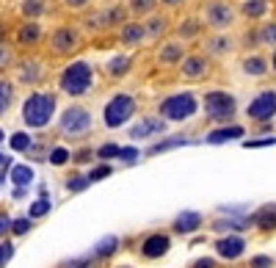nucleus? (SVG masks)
Wrapping results in <instances>:
<instances>
[{
	"label": "nucleus",
	"mask_w": 276,
	"mask_h": 268,
	"mask_svg": "<svg viewBox=\"0 0 276 268\" xmlns=\"http://www.w3.org/2000/svg\"><path fill=\"white\" fill-rule=\"evenodd\" d=\"M149 36H157V34H163V19H152L149 22V28H144Z\"/></svg>",
	"instance_id": "obj_43"
},
{
	"label": "nucleus",
	"mask_w": 276,
	"mask_h": 268,
	"mask_svg": "<svg viewBox=\"0 0 276 268\" xmlns=\"http://www.w3.org/2000/svg\"><path fill=\"white\" fill-rule=\"evenodd\" d=\"M39 78H42V75H39V67H36L34 61H28V64L19 67V80H25V83H36Z\"/></svg>",
	"instance_id": "obj_23"
},
{
	"label": "nucleus",
	"mask_w": 276,
	"mask_h": 268,
	"mask_svg": "<svg viewBox=\"0 0 276 268\" xmlns=\"http://www.w3.org/2000/svg\"><path fill=\"white\" fill-rule=\"evenodd\" d=\"M207 50L216 53V55H221V53L232 50V42H229L226 36H216V39H210V42H207Z\"/></svg>",
	"instance_id": "obj_27"
},
{
	"label": "nucleus",
	"mask_w": 276,
	"mask_h": 268,
	"mask_svg": "<svg viewBox=\"0 0 276 268\" xmlns=\"http://www.w3.org/2000/svg\"><path fill=\"white\" fill-rule=\"evenodd\" d=\"M113 169L108 163H103V166H97V169H91V174H88V180L94 182V180H103V177H108V174H111Z\"/></svg>",
	"instance_id": "obj_40"
},
{
	"label": "nucleus",
	"mask_w": 276,
	"mask_h": 268,
	"mask_svg": "<svg viewBox=\"0 0 276 268\" xmlns=\"http://www.w3.org/2000/svg\"><path fill=\"white\" fill-rule=\"evenodd\" d=\"M31 144H34V141H31L28 133H14V136H11V149H17V152H28Z\"/></svg>",
	"instance_id": "obj_28"
},
{
	"label": "nucleus",
	"mask_w": 276,
	"mask_h": 268,
	"mask_svg": "<svg viewBox=\"0 0 276 268\" xmlns=\"http://www.w3.org/2000/svg\"><path fill=\"white\" fill-rule=\"evenodd\" d=\"M160 61H163V64L182 61V44H166L163 50H160Z\"/></svg>",
	"instance_id": "obj_21"
},
{
	"label": "nucleus",
	"mask_w": 276,
	"mask_h": 268,
	"mask_svg": "<svg viewBox=\"0 0 276 268\" xmlns=\"http://www.w3.org/2000/svg\"><path fill=\"white\" fill-rule=\"evenodd\" d=\"M152 6H155V0H133V11L136 14H147Z\"/></svg>",
	"instance_id": "obj_41"
},
{
	"label": "nucleus",
	"mask_w": 276,
	"mask_h": 268,
	"mask_svg": "<svg viewBox=\"0 0 276 268\" xmlns=\"http://www.w3.org/2000/svg\"><path fill=\"white\" fill-rule=\"evenodd\" d=\"M243 136V127H238V125H232V127H221V130H213L210 136H207V141L210 144H221V141H229V139H241Z\"/></svg>",
	"instance_id": "obj_16"
},
{
	"label": "nucleus",
	"mask_w": 276,
	"mask_h": 268,
	"mask_svg": "<svg viewBox=\"0 0 276 268\" xmlns=\"http://www.w3.org/2000/svg\"><path fill=\"white\" fill-rule=\"evenodd\" d=\"M155 133H163V122L155 119V116L138 119L136 127H130V136H133V139H147V136H155Z\"/></svg>",
	"instance_id": "obj_12"
},
{
	"label": "nucleus",
	"mask_w": 276,
	"mask_h": 268,
	"mask_svg": "<svg viewBox=\"0 0 276 268\" xmlns=\"http://www.w3.org/2000/svg\"><path fill=\"white\" fill-rule=\"evenodd\" d=\"M235 97L226 91H207L205 94V113L216 122H226L235 116Z\"/></svg>",
	"instance_id": "obj_6"
},
{
	"label": "nucleus",
	"mask_w": 276,
	"mask_h": 268,
	"mask_svg": "<svg viewBox=\"0 0 276 268\" xmlns=\"http://www.w3.org/2000/svg\"><path fill=\"white\" fill-rule=\"evenodd\" d=\"M9 230H11V218L6 210H0V235H6Z\"/></svg>",
	"instance_id": "obj_44"
},
{
	"label": "nucleus",
	"mask_w": 276,
	"mask_h": 268,
	"mask_svg": "<svg viewBox=\"0 0 276 268\" xmlns=\"http://www.w3.org/2000/svg\"><path fill=\"white\" fill-rule=\"evenodd\" d=\"M127 67H130V58H127V55H116V58L108 61V72H111V75H116V78H119V75H124V72H127Z\"/></svg>",
	"instance_id": "obj_25"
},
{
	"label": "nucleus",
	"mask_w": 276,
	"mask_h": 268,
	"mask_svg": "<svg viewBox=\"0 0 276 268\" xmlns=\"http://www.w3.org/2000/svg\"><path fill=\"white\" fill-rule=\"evenodd\" d=\"M121 268H127V266H121Z\"/></svg>",
	"instance_id": "obj_55"
},
{
	"label": "nucleus",
	"mask_w": 276,
	"mask_h": 268,
	"mask_svg": "<svg viewBox=\"0 0 276 268\" xmlns=\"http://www.w3.org/2000/svg\"><path fill=\"white\" fill-rule=\"evenodd\" d=\"M116 249H119V238H116V235H108V238H103V241L94 246L91 257H94V260H105V257H111Z\"/></svg>",
	"instance_id": "obj_15"
},
{
	"label": "nucleus",
	"mask_w": 276,
	"mask_h": 268,
	"mask_svg": "<svg viewBox=\"0 0 276 268\" xmlns=\"http://www.w3.org/2000/svg\"><path fill=\"white\" fill-rule=\"evenodd\" d=\"M216 251L221 260H238L246 251V238L241 235H226V238H218L216 241Z\"/></svg>",
	"instance_id": "obj_9"
},
{
	"label": "nucleus",
	"mask_w": 276,
	"mask_h": 268,
	"mask_svg": "<svg viewBox=\"0 0 276 268\" xmlns=\"http://www.w3.org/2000/svg\"><path fill=\"white\" fill-rule=\"evenodd\" d=\"M69 158H72V152H69V149H64V147H55L50 152V163L52 166H64L69 161Z\"/></svg>",
	"instance_id": "obj_30"
},
{
	"label": "nucleus",
	"mask_w": 276,
	"mask_h": 268,
	"mask_svg": "<svg viewBox=\"0 0 276 268\" xmlns=\"http://www.w3.org/2000/svg\"><path fill=\"white\" fill-rule=\"evenodd\" d=\"M119 149L121 147H116V144H103V147L97 149V155L103 158V161H108V158H119Z\"/></svg>",
	"instance_id": "obj_35"
},
{
	"label": "nucleus",
	"mask_w": 276,
	"mask_h": 268,
	"mask_svg": "<svg viewBox=\"0 0 276 268\" xmlns=\"http://www.w3.org/2000/svg\"><path fill=\"white\" fill-rule=\"evenodd\" d=\"M265 11H268L265 0H249V3H243V14L246 17H262Z\"/></svg>",
	"instance_id": "obj_22"
},
{
	"label": "nucleus",
	"mask_w": 276,
	"mask_h": 268,
	"mask_svg": "<svg viewBox=\"0 0 276 268\" xmlns=\"http://www.w3.org/2000/svg\"><path fill=\"white\" fill-rule=\"evenodd\" d=\"M196 108H199L196 97L190 94V91H182V94L166 97L163 103H160V116H166V119H172V122H185L196 113Z\"/></svg>",
	"instance_id": "obj_3"
},
{
	"label": "nucleus",
	"mask_w": 276,
	"mask_h": 268,
	"mask_svg": "<svg viewBox=\"0 0 276 268\" xmlns=\"http://www.w3.org/2000/svg\"><path fill=\"white\" fill-rule=\"evenodd\" d=\"M182 144H188V139H182V136H174V139H169V141H160V144H155V147H149V155L166 152V149H172V147H182Z\"/></svg>",
	"instance_id": "obj_26"
},
{
	"label": "nucleus",
	"mask_w": 276,
	"mask_h": 268,
	"mask_svg": "<svg viewBox=\"0 0 276 268\" xmlns=\"http://www.w3.org/2000/svg\"><path fill=\"white\" fill-rule=\"evenodd\" d=\"M207 72V61L202 55H190V58L182 61V75L185 78H202Z\"/></svg>",
	"instance_id": "obj_13"
},
{
	"label": "nucleus",
	"mask_w": 276,
	"mask_h": 268,
	"mask_svg": "<svg viewBox=\"0 0 276 268\" xmlns=\"http://www.w3.org/2000/svg\"><path fill=\"white\" fill-rule=\"evenodd\" d=\"M169 249H172V238H169L166 232L147 235V238L141 241V246H138V251H141V257L144 260H160Z\"/></svg>",
	"instance_id": "obj_8"
},
{
	"label": "nucleus",
	"mask_w": 276,
	"mask_h": 268,
	"mask_svg": "<svg viewBox=\"0 0 276 268\" xmlns=\"http://www.w3.org/2000/svg\"><path fill=\"white\" fill-rule=\"evenodd\" d=\"M136 113V100L130 94H113L108 100L103 111V119H105V127H121L124 122Z\"/></svg>",
	"instance_id": "obj_4"
},
{
	"label": "nucleus",
	"mask_w": 276,
	"mask_h": 268,
	"mask_svg": "<svg viewBox=\"0 0 276 268\" xmlns=\"http://www.w3.org/2000/svg\"><path fill=\"white\" fill-rule=\"evenodd\" d=\"M44 213H50V199H36L34 205H31V210H28L31 218H39V216H44Z\"/></svg>",
	"instance_id": "obj_29"
},
{
	"label": "nucleus",
	"mask_w": 276,
	"mask_h": 268,
	"mask_svg": "<svg viewBox=\"0 0 276 268\" xmlns=\"http://www.w3.org/2000/svg\"><path fill=\"white\" fill-rule=\"evenodd\" d=\"M0 180H3V174H0Z\"/></svg>",
	"instance_id": "obj_54"
},
{
	"label": "nucleus",
	"mask_w": 276,
	"mask_h": 268,
	"mask_svg": "<svg viewBox=\"0 0 276 268\" xmlns=\"http://www.w3.org/2000/svg\"><path fill=\"white\" fill-rule=\"evenodd\" d=\"M0 141H3V130H0Z\"/></svg>",
	"instance_id": "obj_52"
},
{
	"label": "nucleus",
	"mask_w": 276,
	"mask_h": 268,
	"mask_svg": "<svg viewBox=\"0 0 276 268\" xmlns=\"http://www.w3.org/2000/svg\"><path fill=\"white\" fill-rule=\"evenodd\" d=\"M243 72H246V75H254V78H262V75L268 72L265 58H259V55H251V58H246V61H243Z\"/></svg>",
	"instance_id": "obj_17"
},
{
	"label": "nucleus",
	"mask_w": 276,
	"mask_h": 268,
	"mask_svg": "<svg viewBox=\"0 0 276 268\" xmlns=\"http://www.w3.org/2000/svg\"><path fill=\"white\" fill-rule=\"evenodd\" d=\"M11 94H14L11 83H9V80H0V116L9 111V105H11Z\"/></svg>",
	"instance_id": "obj_24"
},
{
	"label": "nucleus",
	"mask_w": 276,
	"mask_h": 268,
	"mask_svg": "<svg viewBox=\"0 0 276 268\" xmlns=\"http://www.w3.org/2000/svg\"><path fill=\"white\" fill-rule=\"evenodd\" d=\"M119 158L121 161H127V163H133L138 158V149H133V147H127V149H119Z\"/></svg>",
	"instance_id": "obj_45"
},
{
	"label": "nucleus",
	"mask_w": 276,
	"mask_h": 268,
	"mask_svg": "<svg viewBox=\"0 0 276 268\" xmlns=\"http://www.w3.org/2000/svg\"><path fill=\"white\" fill-rule=\"evenodd\" d=\"M75 47V31L72 28H61L58 34L52 36V50L55 53H69Z\"/></svg>",
	"instance_id": "obj_14"
},
{
	"label": "nucleus",
	"mask_w": 276,
	"mask_h": 268,
	"mask_svg": "<svg viewBox=\"0 0 276 268\" xmlns=\"http://www.w3.org/2000/svg\"><path fill=\"white\" fill-rule=\"evenodd\" d=\"M88 182H91V180H88V177H83V174H78V177H69L67 188H69V191H75V194H78V191H83V188H86Z\"/></svg>",
	"instance_id": "obj_33"
},
{
	"label": "nucleus",
	"mask_w": 276,
	"mask_h": 268,
	"mask_svg": "<svg viewBox=\"0 0 276 268\" xmlns=\"http://www.w3.org/2000/svg\"><path fill=\"white\" fill-rule=\"evenodd\" d=\"M94 257H78V260H67L61 268H91Z\"/></svg>",
	"instance_id": "obj_37"
},
{
	"label": "nucleus",
	"mask_w": 276,
	"mask_h": 268,
	"mask_svg": "<svg viewBox=\"0 0 276 268\" xmlns=\"http://www.w3.org/2000/svg\"><path fill=\"white\" fill-rule=\"evenodd\" d=\"M22 11H25L28 17H39V14H42V3H39V0H25Z\"/></svg>",
	"instance_id": "obj_39"
},
{
	"label": "nucleus",
	"mask_w": 276,
	"mask_h": 268,
	"mask_svg": "<svg viewBox=\"0 0 276 268\" xmlns=\"http://www.w3.org/2000/svg\"><path fill=\"white\" fill-rule=\"evenodd\" d=\"M246 116L254 122H265L271 116H276V91H259L246 108Z\"/></svg>",
	"instance_id": "obj_7"
},
{
	"label": "nucleus",
	"mask_w": 276,
	"mask_h": 268,
	"mask_svg": "<svg viewBox=\"0 0 276 268\" xmlns=\"http://www.w3.org/2000/svg\"><path fill=\"white\" fill-rule=\"evenodd\" d=\"M11 180H14V185H17V188H25L28 182L34 180V169H31V166H14Z\"/></svg>",
	"instance_id": "obj_19"
},
{
	"label": "nucleus",
	"mask_w": 276,
	"mask_h": 268,
	"mask_svg": "<svg viewBox=\"0 0 276 268\" xmlns=\"http://www.w3.org/2000/svg\"><path fill=\"white\" fill-rule=\"evenodd\" d=\"M69 6H83V3H86V0H67Z\"/></svg>",
	"instance_id": "obj_48"
},
{
	"label": "nucleus",
	"mask_w": 276,
	"mask_h": 268,
	"mask_svg": "<svg viewBox=\"0 0 276 268\" xmlns=\"http://www.w3.org/2000/svg\"><path fill=\"white\" fill-rule=\"evenodd\" d=\"M190 268H218V263L213 257H199V260L190 263Z\"/></svg>",
	"instance_id": "obj_42"
},
{
	"label": "nucleus",
	"mask_w": 276,
	"mask_h": 268,
	"mask_svg": "<svg viewBox=\"0 0 276 268\" xmlns=\"http://www.w3.org/2000/svg\"><path fill=\"white\" fill-rule=\"evenodd\" d=\"M249 268H274V257H268V254H257V257L249 260Z\"/></svg>",
	"instance_id": "obj_32"
},
{
	"label": "nucleus",
	"mask_w": 276,
	"mask_h": 268,
	"mask_svg": "<svg viewBox=\"0 0 276 268\" xmlns=\"http://www.w3.org/2000/svg\"><path fill=\"white\" fill-rule=\"evenodd\" d=\"M39 36H42L39 25H25L22 31H19V42H25V44H28V42H36Z\"/></svg>",
	"instance_id": "obj_31"
},
{
	"label": "nucleus",
	"mask_w": 276,
	"mask_h": 268,
	"mask_svg": "<svg viewBox=\"0 0 276 268\" xmlns=\"http://www.w3.org/2000/svg\"><path fill=\"white\" fill-rule=\"evenodd\" d=\"M274 144V139H259V141H246V147H268Z\"/></svg>",
	"instance_id": "obj_46"
},
{
	"label": "nucleus",
	"mask_w": 276,
	"mask_h": 268,
	"mask_svg": "<svg viewBox=\"0 0 276 268\" xmlns=\"http://www.w3.org/2000/svg\"><path fill=\"white\" fill-rule=\"evenodd\" d=\"M52 113H55V97L44 94V91L31 94L22 105V122L28 127H44L52 119Z\"/></svg>",
	"instance_id": "obj_1"
},
{
	"label": "nucleus",
	"mask_w": 276,
	"mask_h": 268,
	"mask_svg": "<svg viewBox=\"0 0 276 268\" xmlns=\"http://www.w3.org/2000/svg\"><path fill=\"white\" fill-rule=\"evenodd\" d=\"M0 39H3V31H0Z\"/></svg>",
	"instance_id": "obj_53"
},
{
	"label": "nucleus",
	"mask_w": 276,
	"mask_h": 268,
	"mask_svg": "<svg viewBox=\"0 0 276 268\" xmlns=\"http://www.w3.org/2000/svg\"><path fill=\"white\" fill-rule=\"evenodd\" d=\"M199 227H202V213H196V210H185V213H180V216L174 218V230L180 235L196 232Z\"/></svg>",
	"instance_id": "obj_11"
},
{
	"label": "nucleus",
	"mask_w": 276,
	"mask_h": 268,
	"mask_svg": "<svg viewBox=\"0 0 276 268\" xmlns=\"http://www.w3.org/2000/svg\"><path fill=\"white\" fill-rule=\"evenodd\" d=\"M144 36H147V31H144L141 25H124V31H121V42L124 44H138Z\"/></svg>",
	"instance_id": "obj_20"
},
{
	"label": "nucleus",
	"mask_w": 276,
	"mask_h": 268,
	"mask_svg": "<svg viewBox=\"0 0 276 268\" xmlns=\"http://www.w3.org/2000/svg\"><path fill=\"white\" fill-rule=\"evenodd\" d=\"M9 163H11L9 158H6V155H0V166H9Z\"/></svg>",
	"instance_id": "obj_50"
},
{
	"label": "nucleus",
	"mask_w": 276,
	"mask_h": 268,
	"mask_svg": "<svg viewBox=\"0 0 276 268\" xmlns=\"http://www.w3.org/2000/svg\"><path fill=\"white\" fill-rule=\"evenodd\" d=\"M31 230V218H17V221H11V232L14 235H25Z\"/></svg>",
	"instance_id": "obj_38"
},
{
	"label": "nucleus",
	"mask_w": 276,
	"mask_h": 268,
	"mask_svg": "<svg viewBox=\"0 0 276 268\" xmlns=\"http://www.w3.org/2000/svg\"><path fill=\"white\" fill-rule=\"evenodd\" d=\"M163 3H169V6H177V3H180V0H163Z\"/></svg>",
	"instance_id": "obj_51"
},
{
	"label": "nucleus",
	"mask_w": 276,
	"mask_h": 268,
	"mask_svg": "<svg viewBox=\"0 0 276 268\" xmlns=\"http://www.w3.org/2000/svg\"><path fill=\"white\" fill-rule=\"evenodd\" d=\"M259 42H265V44H276V22H274V25H265L262 31H259Z\"/></svg>",
	"instance_id": "obj_36"
},
{
	"label": "nucleus",
	"mask_w": 276,
	"mask_h": 268,
	"mask_svg": "<svg viewBox=\"0 0 276 268\" xmlns=\"http://www.w3.org/2000/svg\"><path fill=\"white\" fill-rule=\"evenodd\" d=\"M180 34L182 36H193V34H196V25H193V22H188L185 28H180Z\"/></svg>",
	"instance_id": "obj_47"
},
{
	"label": "nucleus",
	"mask_w": 276,
	"mask_h": 268,
	"mask_svg": "<svg viewBox=\"0 0 276 268\" xmlns=\"http://www.w3.org/2000/svg\"><path fill=\"white\" fill-rule=\"evenodd\" d=\"M91 80H94L91 67H88L86 61H75V64H69L67 70H64L58 83H61V91H67L72 97H80L91 89Z\"/></svg>",
	"instance_id": "obj_2"
},
{
	"label": "nucleus",
	"mask_w": 276,
	"mask_h": 268,
	"mask_svg": "<svg viewBox=\"0 0 276 268\" xmlns=\"http://www.w3.org/2000/svg\"><path fill=\"white\" fill-rule=\"evenodd\" d=\"M251 224H257L259 230H274V227H276V208H265V210H259L257 216L251 218Z\"/></svg>",
	"instance_id": "obj_18"
},
{
	"label": "nucleus",
	"mask_w": 276,
	"mask_h": 268,
	"mask_svg": "<svg viewBox=\"0 0 276 268\" xmlns=\"http://www.w3.org/2000/svg\"><path fill=\"white\" fill-rule=\"evenodd\" d=\"M6 58H9V53H6V50H3V47H0V64H3V61H6Z\"/></svg>",
	"instance_id": "obj_49"
},
{
	"label": "nucleus",
	"mask_w": 276,
	"mask_h": 268,
	"mask_svg": "<svg viewBox=\"0 0 276 268\" xmlns=\"http://www.w3.org/2000/svg\"><path fill=\"white\" fill-rule=\"evenodd\" d=\"M88 130H91V113H88L86 108L72 105V108L64 111V116H61V133H64V136L80 139V136H86Z\"/></svg>",
	"instance_id": "obj_5"
},
{
	"label": "nucleus",
	"mask_w": 276,
	"mask_h": 268,
	"mask_svg": "<svg viewBox=\"0 0 276 268\" xmlns=\"http://www.w3.org/2000/svg\"><path fill=\"white\" fill-rule=\"evenodd\" d=\"M205 14H207V22H210V25H216V28H226L235 19L232 17V9L224 6V3H210Z\"/></svg>",
	"instance_id": "obj_10"
},
{
	"label": "nucleus",
	"mask_w": 276,
	"mask_h": 268,
	"mask_svg": "<svg viewBox=\"0 0 276 268\" xmlns=\"http://www.w3.org/2000/svg\"><path fill=\"white\" fill-rule=\"evenodd\" d=\"M14 257V243H0V268H6V263Z\"/></svg>",
	"instance_id": "obj_34"
}]
</instances>
